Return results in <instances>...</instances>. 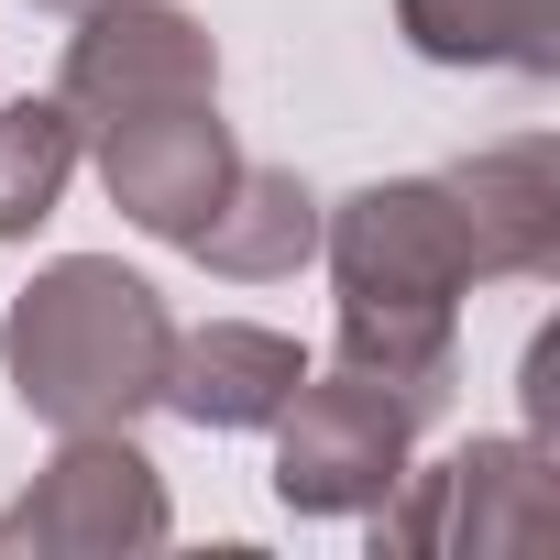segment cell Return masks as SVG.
<instances>
[{
  "mask_svg": "<svg viewBox=\"0 0 560 560\" xmlns=\"http://www.w3.org/2000/svg\"><path fill=\"white\" fill-rule=\"evenodd\" d=\"M330 275H341V363L418 396L429 418L451 407L462 374V287H472V220L451 176H385L319 220Z\"/></svg>",
  "mask_w": 560,
  "mask_h": 560,
  "instance_id": "obj_1",
  "label": "cell"
},
{
  "mask_svg": "<svg viewBox=\"0 0 560 560\" xmlns=\"http://www.w3.org/2000/svg\"><path fill=\"white\" fill-rule=\"evenodd\" d=\"M165 352L176 319L143 275H121L110 253H67L0 319V363H12L23 418L67 429H132L143 407H165Z\"/></svg>",
  "mask_w": 560,
  "mask_h": 560,
  "instance_id": "obj_2",
  "label": "cell"
},
{
  "mask_svg": "<svg viewBox=\"0 0 560 560\" xmlns=\"http://www.w3.org/2000/svg\"><path fill=\"white\" fill-rule=\"evenodd\" d=\"M264 429H275V505H287V516H363V505H385V483L407 472L429 407L341 363V374H319V385L298 374V396L275 407Z\"/></svg>",
  "mask_w": 560,
  "mask_h": 560,
  "instance_id": "obj_3",
  "label": "cell"
},
{
  "mask_svg": "<svg viewBox=\"0 0 560 560\" xmlns=\"http://www.w3.org/2000/svg\"><path fill=\"white\" fill-rule=\"evenodd\" d=\"M538 462H549L538 440H462L429 472L407 462L385 483V505H374V549H472V560L483 549H538L560 527Z\"/></svg>",
  "mask_w": 560,
  "mask_h": 560,
  "instance_id": "obj_4",
  "label": "cell"
},
{
  "mask_svg": "<svg viewBox=\"0 0 560 560\" xmlns=\"http://www.w3.org/2000/svg\"><path fill=\"white\" fill-rule=\"evenodd\" d=\"M78 143L100 154L121 220L154 231V242H176V253H187V231L209 220V198H220L231 165H242V143H231V121H220V89L154 100V110H121V121H89Z\"/></svg>",
  "mask_w": 560,
  "mask_h": 560,
  "instance_id": "obj_5",
  "label": "cell"
},
{
  "mask_svg": "<svg viewBox=\"0 0 560 560\" xmlns=\"http://www.w3.org/2000/svg\"><path fill=\"white\" fill-rule=\"evenodd\" d=\"M154 538H165V483L132 451V429H67V451L0 516V549H154Z\"/></svg>",
  "mask_w": 560,
  "mask_h": 560,
  "instance_id": "obj_6",
  "label": "cell"
},
{
  "mask_svg": "<svg viewBox=\"0 0 560 560\" xmlns=\"http://www.w3.org/2000/svg\"><path fill=\"white\" fill-rule=\"evenodd\" d=\"M198 89H220V45L198 34V12H176V0H100V12H78L67 89H56L78 110V132L154 110V100H198Z\"/></svg>",
  "mask_w": 560,
  "mask_h": 560,
  "instance_id": "obj_7",
  "label": "cell"
},
{
  "mask_svg": "<svg viewBox=\"0 0 560 560\" xmlns=\"http://www.w3.org/2000/svg\"><path fill=\"white\" fill-rule=\"evenodd\" d=\"M451 187H462L483 275H549L560 264V143H538V132L483 143L472 165H451Z\"/></svg>",
  "mask_w": 560,
  "mask_h": 560,
  "instance_id": "obj_8",
  "label": "cell"
},
{
  "mask_svg": "<svg viewBox=\"0 0 560 560\" xmlns=\"http://www.w3.org/2000/svg\"><path fill=\"white\" fill-rule=\"evenodd\" d=\"M308 352L287 330H253V319H209V330H176L165 352V407L198 418V429H264L275 407L298 396Z\"/></svg>",
  "mask_w": 560,
  "mask_h": 560,
  "instance_id": "obj_9",
  "label": "cell"
},
{
  "mask_svg": "<svg viewBox=\"0 0 560 560\" xmlns=\"http://www.w3.org/2000/svg\"><path fill=\"white\" fill-rule=\"evenodd\" d=\"M187 253L209 264V275H231V287H264V275H298L308 253H319V198H308V176H287V165H231V187L209 198V220L187 231Z\"/></svg>",
  "mask_w": 560,
  "mask_h": 560,
  "instance_id": "obj_10",
  "label": "cell"
},
{
  "mask_svg": "<svg viewBox=\"0 0 560 560\" xmlns=\"http://www.w3.org/2000/svg\"><path fill=\"white\" fill-rule=\"evenodd\" d=\"M396 34L429 67H516V78H549L560 67V0H396Z\"/></svg>",
  "mask_w": 560,
  "mask_h": 560,
  "instance_id": "obj_11",
  "label": "cell"
},
{
  "mask_svg": "<svg viewBox=\"0 0 560 560\" xmlns=\"http://www.w3.org/2000/svg\"><path fill=\"white\" fill-rule=\"evenodd\" d=\"M78 110L67 100H0V242H34L78 176Z\"/></svg>",
  "mask_w": 560,
  "mask_h": 560,
  "instance_id": "obj_12",
  "label": "cell"
},
{
  "mask_svg": "<svg viewBox=\"0 0 560 560\" xmlns=\"http://www.w3.org/2000/svg\"><path fill=\"white\" fill-rule=\"evenodd\" d=\"M34 12H56V23H78V12H100V0H34Z\"/></svg>",
  "mask_w": 560,
  "mask_h": 560,
  "instance_id": "obj_13",
  "label": "cell"
}]
</instances>
